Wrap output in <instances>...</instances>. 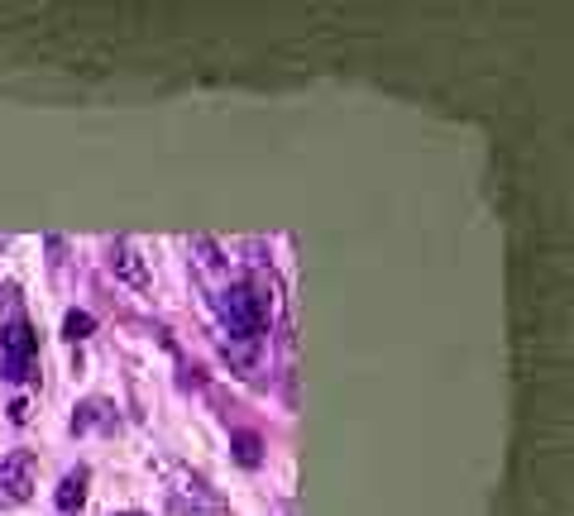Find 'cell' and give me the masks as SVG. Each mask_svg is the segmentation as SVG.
Masks as SVG:
<instances>
[{
    "mask_svg": "<svg viewBox=\"0 0 574 516\" xmlns=\"http://www.w3.org/2000/svg\"><path fill=\"white\" fill-rule=\"evenodd\" d=\"M87 483H91V473H87V469L63 473V483H58V493H53V502H58V512H63V516L82 512V502H87Z\"/></svg>",
    "mask_w": 574,
    "mask_h": 516,
    "instance_id": "cell-6",
    "label": "cell"
},
{
    "mask_svg": "<svg viewBox=\"0 0 574 516\" xmlns=\"http://www.w3.org/2000/svg\"><path fill=\"white\" fill-rule=\"evenodd\" d=\"M34 497V454L0 450V502H29Z\"/></svg>",
    "mask_w": 574,
    "mask_h": 516,
    "instance_id": "cell-4",
    "label": "cell"
},
{
    "mask_svg": "<svg viewBox=\"0 0 574 516\" xmlns=\"http://www.w3.org/2000/svg\"><path fill=\"white\" fill-rule=\"evenodd\" d=\"M111 273L120 282H130V287H139V292L149 287V263L139 258V249H134L130 239H115L111 244Z\"/></svg>",
    "mask_w": 574,
    "mask_h": 516,
    "instance_id": "cell-5",
    "label": "cell"
},
{
    "mask_svg": "<svg viewBox=\"0 0 574 516\" xmlns=\"http://www.w3.org/2000/svg\"><path fill=\"white\" fill-rule=\"evenodd\" d=\"M273 311H278V282L264 278V273L221 292V321L235 340H259V330L268 325Z\"/></svg>",
    "mask_w": 574,
    "mask_h": 516,
    "instance_id": "cell-1",
    "label": "cell"
},
{
    "mask_svg": "<svg viewBox=\"0 0 574 516\" xmlns=\"http://www.w3.org/2000/svg\"><path fill=\"white\" fill-rule=\"evenodd\" d=\"M0 373L10 383H29L39 373V335L24 316H10V325L0 330Z\"/></svg>",
    "mask_w": 574,
    "mask_h": 516,
    "instance_id": "cell-3",
    "label": "cell"
},
{
    "mask_svg": "<svg viewBox=\"0 0 574 516\" xmlns=\"http://www.w3.org/2000/svg\"><path fill=\"white\" fill-rule=\"evenodd\" d=\"M154 469H158V478L168 483V493H173V502L182 507V512H192V516H225L221 497L206 488V478H201V473L182 469V464H173V459H154Z\"/></svg>",
    "mask_w": 574,
    "mask_h": 516,
    "instance_id": "cell-2",
    "label": "cell"
},
{
    "mask_svg": "<svg viewBox=\"0 0 574 516\" xmlns=\"http://www.w3.org/2000/svg\"><path fill=\"white\" fill-rule=\"evenodd\" d=\"M115 421V411L106 407V402H82L77 407V416H72V430L82 435V430H91V426H111Z\"/></svg>",
    "mask_w": 574,
    "mask_h": 516,
    "instance_id": "cell-7",
    "label": "cell"
},
{
    "mask_svg": "<svg viewBox=\"0 0 574 516\" xmlns=\"http://www.w3.org/2000/svg\"><path fill=\"white\" fill-rule=\"evenodd\" d=\"M91 330H96V316H87V311H67V316H63V335H67L72 344L87 340Z\"/></svg>",
    "mask_w": 574,
    "mask_h": 516,
    "instance_id": "cell-9",
    "label": "cell"
},
{
    "mask_svg": "<svg viewBox=\"0 0 574 516\" xmlns=\"http://www.w3.org/2000/svg\"><path fill=\"white\" fill-rule=\"evenodd\" d=\"M230 445H235V459H240L244 469H259V459H264V445H259V435H254V430H235V435H230Z\"/></svg>",
    "mask_w": 574,
    "mask_h": 516,
    "instance_id": "cell-8",
    "label": "cell"
}]
</instances>
